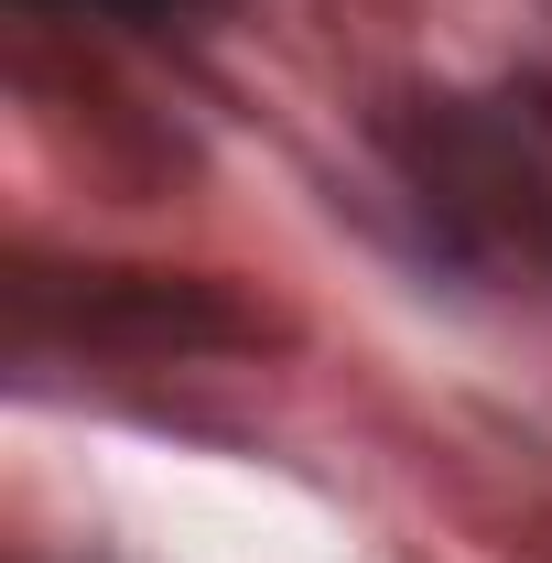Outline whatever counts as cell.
Wrapping results in <instances>:
<instances>
[{
    "label": "cell",
    "mask_w": 552,
    "mask_h": 563,
    "mask_svg": "<svg viewBox=\"0 0 552 563\" xmlns=\"http://www.w3.org/2000/svg\"><path fill=\"white\" fill-rule=\"evenodd\" d=\"M33 11H98V22H185V11H207V0H33Z\"/></svg>",
    "instance_id": "obj_1"
}]
</instances>
